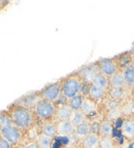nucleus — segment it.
Listing matches in <instances>:
<instances>
[{
  "instance_id": "nucleus-24",
  "label": "nucleus",
  "mask_w": 134,
  "mask_h": 148,
  "mask_svg": "<svg viewBox=\"0 0 134 148\" xmlns=\"http://www.w3.org/2000/svg\"><path fill=\"white\" fill-rule=\"evenodd\" d=\"M52 140L53 139L46 136L44 134H40L37 139V144L39 148H52Z\"/></svg>"
},
{
  "instance_id": "nucleus-14",
  "label": "nucleus",
  "mask_w": 134,
  "mask_h": 148,
  "mask_svg": "<svg viewBox=\"0 0 134 148\" xmlns=\"http://www.w3.org/2000/svg\"><path fill=\"white\" fill-rule=\"evenodd\" d=\"M108 80H109V86H111V88H125V86H126L123 73L120 71L117 72L116 74H113V76L109 77Z\"/></svg>"
},
{
  "instance_id": "nucleus-25",
  "label": "nucleus",
  "mask_w": 134,
  "mask_h": 148,
  "mask_svg": "<svg viewBox=\"0 0 134 148\" xmlns=\"http://www.w3.org/2000/svg\"><path fill=\"white\" fill-rule=\"evenodd\" d=\"M121 109H122V113L126 114V115H129V114L134 113V101L129 102V103L125 104Z\"/></svg>"
},
{
  "instance_id": "nucleus-27",
  "label": "nucleus",
  "mask_w": 134,
  "mask_h": 148,
  "mask_svg": "<svg viewBox=\"0 0 134 148\" xmlns=\"http://www.w3.org/2000/svg\"><path fill=\"white\" fill-rule=\"evenodd\" d=\"M122 109L120 108V107H117V108H113L111 109V110H109L108 112V118L109 119H117V118H119L121 115H122Z\"/></svg>"
},
{
  "instance_id": "nucleus-31",
  "label": "nucleus",
  "mask_w": 134,
  "mask_h": 148,
  "mask_svg": "<svg viewBox=\"0 0 134 148\" xmlns=\"http://www.w3.org/2000/svg\"><path fill=\"white\" fill-rule=\"evenodd\" d=\"M131 63H132V65L134 66V53H133V55H132V57H131Z\"/></svg>"
},
{
  "instance_id": "nucleus-12",
  "label": "nucleus",
  "mask_w": 134,
  "mask_h": 148,
  "mask_svg": "<svg viewBox=\"0 0 134 148\" xmlns=\"http://www.w3.org/2000/svg\"><path fill=\"white\" fill-rule=\"evenodd\" d=\"M123 76L125 79L126 86H134V66L132 64L127 65L124 67L122 71Z\"/></svg>"
},
{
  "instance_id": "nucleus-11",
  "label": "nucleus",
  "mask_w": 134,
  "mask_h": 148,
  "mask_svg": "<svg viewBox=\"0 0 134 148\" xmlns=\"http://www.w3.org/2000/svg\"><path fill=\"white\" fill-rule=\"evenodd\" d=\"M100 143V138L97 134L90 133L88 136L83 139V145L85 148H98Z\"/></svg>"
},
{
  "instance_id": "nucleus-9",
  "label": "nucleus",
  "mask_w": 134,
  "mask_h": 148,
  "mask_svg": "<svg viewBox=\"0 0 134 148\" xmlns=\"http://www.w3.org/2000/svg\"><path fill=\"white\" fill-rule=\"evenodd\" d=\"M100 73L99 68H98V64L96 63L95 65H90V66H87V67L83 68L79 72V75H81L82 78H85L86 80L92 81V79L94 78V76L96 74Z\"/></svg>"
},
{
  "instance_id": "nucleus-17",
  "label": "nucleus",
  "mask_w": 134,
  "mask_h": 148,
  "mask_svg": "<svg viewBox=\"0 0 134 148\" xmlns=\"http://www.w3.org/2000/svg\"><path fill=\"white\" fill-rule=\"evenodd\" d=\"M96 110V104L92 99H89V98H86L84 99L83 104L81 107V111L83 112L85 115H89V114L93 113L94 111Z\"/></svg>"
},
{
  "instance_id": "nucleus-28",
  "label": "nucleus",
  "mask_w": 134,
  "mask_h": 148,
  "mask_svg": "<svg viewBox=\"0 0 134 148\" xmlns=\"http://www.w3.org/2000/svg\"><path fill=\"white\" fill-rule=\"evenodd\" d=\"M106 106H107V108H108V110H111V109H113V108H117V107H119L118 101H116V100H113V99L108 100L106 103Z\"/></svg>"
},
{
  "instance_id": "nucleus-26",
  "label": "nucleus",
  "mask_w": 134,
  "mask_h": 148,
  "mask_svg": "<svg viewBox=\"0 0 134 148\" xmlns=\"http://www.w3.org/2000/svg\"><path fill=\"white\" fill-rule=\"evenodd\" d=\"M99 146L101 148H113V140H111V138H105V137H101V138H100Z\"/></svg>"
},
{
  "instance_id": "nucleus-3",
  "label": "nucleus",
  "mask_w": 134,
  "mask_h": 148,
  "mask_svg": "<svg viewBox=\"0 0 134 148\" xmlns=\"http://www.w3.org/2000/svg\"><path fill=\"white\" fill-rule=\"evenodd\" d=\"M35 113L41 119H48L53 116L56 115L57 112V107L54 104L53 102L46 101V100H41L38 102V104L35 107Z\"/></svg>"
},
{
  "instance_id": "nucleus-2",
  "label": "nucleus",
  "mask_w": 134,
  "mask_h": 148,
  "mask_svg": "<svg viewBox=\"0 0 134 148\" xmlns=\"http://www.w3.org/2000/svg\"><path fill=\"white\" fill-rule=\"evenodd\" d=\"M61 88H62V95L67 99H71L79 95V92L83 90L84 79L79 74H72L61 82Z\"/></svg>"
},
{
  "instance_id": "nucleus-20",
  "label": "nucleus",
  "mask_w": 134,
  "mask_h": 148,
  "mask_svg": "<svg viewBox=\"0 0 134 148\" xmlns=\"http://www.w3.org/2000/svg\"><path fill=\"white\" fill-rule=\"evenodd\" d=\"M89 95L94 100H101L105 96V90L94 86V84H91L90 88H89Z\"/></svg>"
},
{
  "instance_id": "nucleus-5",
  "label": "nucleus",
  "mask_w": 134,
  "mask_h": 148,
  "mask_svg": "<svg viewBox=\"0 0 134 148\" xmlns=\"http://www.w3.org/2000/svg\"><path fill=\"white\" fill-rule=\"evenodd\" d=\"M0 134L1 137L4 138L9 144H16L20 141L21 139V131L17 125L14 123L3 127L0 129Z\"/></svg>"
},
{
  "instance_id": "nucleus-15",
  "label": "nucleus",
  "mask_w": 134,
  "mask_h": 148,
  "mask_svg": "<svg viewBox=\"0 0 134 148\" xmlns=\"http://www.w3.org/2000/svg\"><path fill=\"white\" fill-rule=\"evenodd\" d=\"M99 133L101 137H105V138H111L113 136V123L111 120H103L99 125Z\"/></svg>"
},
{
  "instance_id": "nucleus-30",
  "label": "nucleus",
  "mask_w": 134,
  "mask_h": 148,
  "mask_svg": "<svg viewBox=\"0 0 134 148\" xmlns=\"http://www.w3.org/2000/svg\"><path fill=\"white\" fill-rule=\"evenodd\" d=\"M23 148H39V147H38V144L36 142H30V143L26 144Z\"/></svg>"
},
{
  "instance_id": "nucleus-21",
  "label": "nucleus",
  "mask_w": 134,
  "mask_h": 148,
  "mask_svg": "<svg viewBox=\"0 0 134 148\" xmlns=\"http://www.w3.org/2000/svg\"><path fill=\"white\" fill-rule=\"evenodd\" d=\"M41 134L46 135V136L53 139L54 137L57 135V125L52 123H46V125H44V127H42V129H41Z\"/></svg>"
},
{
  "instance_id": "nucleus-18",
  "label": "nucleus",
  "mask_w": 134,
  "mask_h": 148,
  "mask_svg": "<svg viewBox=\"0 0 134 148\" xmlns=\"http://www.w3.org/2000/svg\"><path fill=\"white\" fill-rule=\"evenodd\" d=\"M74 133H75V135L79 137V138L84 139L86 136H88L91 133V125L89 123H87V121H85V123H83L82 125L75 127Z\"/></svg>"
},
{
  "instance_id": "nucleus-16",
  "label": "nucleus",
  "mask_w": 134,
  "mask_h": 148,
  "mask_svg": "<svg viewBox=\"0 0 134 148\" xmlns=\"http://www.w3.org/2000/svg\"><path fill=\"white\" fill-rule=\"evenodd\" d=\"M71 114H72V109L68 105H63V106L59 107L57 109L56 117H57V119L59 121H61V120H69Z\"/></svg>"
},
{
  "instance_id": "nucleus-23",
  "label": "nucleus",
  "mask_w": 134,
  "mask_h": 148,
  "mask_svg": "<svg viewBox=\"0 0 134 148\" xmlns=\"http://www.w3.org/2000/svg\"><path fill=\"white\" fill-rule=\"evenodd\" d=\"M83 101H84V98L82 97L81 95H77V96H75V97L68 100V106L72 109V111L81 110Z\"/></svg>"
},
{
  "instance_id": "nucleus-7",
  "label": "nucleus",
  "mask_w": 134,
  "mask_h": 148,
  "mask_svg": "<svg viewBox=\"0 0 134 148\" xmlns=\"http://www.w3.org/2000/svg\"><path fill=\"white\" fill-rule=\"evenodd\" d=\"M41 100L42 99H41L40 94L32 92V94L26 95V96H24L23 98H21V99H19L18 101L15 103V105H19V106L31 109V108H35L36 105L38 104V102L41 101Z\"/></svg>"
},
{
  "instance_id": "nucleus-4",
  "label": "nucleus",
  "mask_w": 134,
  "mask_h": 148,
  "mask_svg": "<svg viewBox=\"0 0 134 148\" xmlns=\"http://www.w3.org/2000/svg\"><path fill=\"white\" fill-rule=\"evenodd\" d=\"M41 96L42 100L50 102H56L57 100H59L60 96L62 95V88H61V82H55L51 83L49 86H46V88H44L41 90V92H39Z\"/></svg>"
},
{
  "instance_id": "nucleus-10",
  "label": "nucleus",
  "mask_w": 134,
  "mask_h": 148,
  "mask_svg": "<svg viewBox=\"0 0 134 148\" xmlns=\"http://www.w3.org/2000/svg\"><path fill=\"white\" fill-rule=\"evenodd\" d=\"M122 134L123 136L127 138L128 140L134 139V120L133 119H126L122 123Z\"/></svg>"
},
{
  "instance_id": "nucleus-13",
  "label": "nucleus",
  "mask_w": 134,
  "mask_h": 148,
  "mask_svg": "<svg viewBox=\"0 0 134 148\" xmlns=\"http://www.w3.org/2000/svg\"><path fill=\"white\" fill-rule=\"evenodd\" d=\"M91 83L94 84V86H98V88H102V90H106L107 88H109L108 77L104 76L103 74H101V73L96 74L94 76V78L92 79V81H91Z\"/></svg>"
},
{
  "instance_id": "nucleus-1",
  "label": "nucleus",
  "mask_w": 134,
  "mask_h": 148,
  "mask_svg": "<svg viewBox=\"0 0 134 148\" xmlns=\"http://www.w3.org/2000/svg\"><path fill=\"white\" fill-rule=\"evenodd\" d=\"M8 113L12 123L19 129L27 130L34 123V114L31 109L14 104L8 109Z\"/></svg>"
},
{
  "instance_id": "nucleus-22",
  "label": "nucleus",
  "mask_w": 134,
  "mask_h": 148,
  "mask_svg": "<svg viewBox=\"0 0 134 148\" xmlns=\"http://www.w3.org/2000/svg\"><path fill=\"white\" fill-rule=\"evenodd\" d=\"M109 95H111V99L119 101L125 98L126 96V90L124 88H111L109 90Z\"/></svg>"
},
{
  "instance_id": "nucleus-6",
  "label": "nucleus",
  "mask_w": 134,
  "mask_h": 148,
  "mask_svg": "<svg viewBox=\"0 0 134 148\" xmlns=\"http://www.w3.org/2000/svg\"><path fill=\"white\" fill-rule=\"evenodd\" d=\"M97 64L100 73L108 78L119 72V64L115 59H102Z\"/></svg>"
},
{
  "instance_id": "nucleus-8",
  "label": "nucleus",
  "mask_w": 134,
  "mask_h": 148,
  "mask_svg": "<svg viewBox=\"0 0 134 148\" xmlns=\"http://www.w3.org/2000/svg\"><path fill=\"white\" fill-rule=\"evenodd\" d=\"M75 127L70 123V120H61L57 123V135L61 137L70 136L74 133Z\"/></svg>"
},
{
  "instance_id": "nucleus-19",
  "label": "nucleus",
  "mask_w": 134,
  "mask_h": 148,
  "mask_svg": "<svg viewBox=\"0 0 134 148\" xmlns=\"http://www.w3.org/2000/svg\"><path fill=\"white\" fill-rule=\"evenodd\" d=\"M69 120L74 127H77V125H82V123L86 121V115L81 110L72 111V114L70 116Z\"/></svg>"
},
{
  "instance_id": "nucleus-29",
  "label": "nucleus",
  "mask_w": 134,
  "mask_h": 148,
  "mask_svg": "<svg viewBox=\"0 0 134 148\" xmlns=\"http://www.w3.org/2000/svg\"><path fill=\"white\" fill-rule=\"evenodd\" d=\"M0 148H10V144L2 137H0Z\"/></svg>"
}]
</instances>
